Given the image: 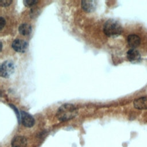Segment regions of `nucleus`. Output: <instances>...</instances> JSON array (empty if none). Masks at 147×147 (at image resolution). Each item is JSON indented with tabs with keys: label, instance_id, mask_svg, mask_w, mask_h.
<instances>
[{
	"label": "nucleus",
	"instance_id": "obj_2",
	"mask_svg": "<svg viewBox=\"0 0 147 147\" xmlns=\"http://www.w3.org/2000/svg\"><path fill=\"white\" fill-rule=\"evenodd\" d=\"M103 32L108 37H117L122 33V27L118 21L111 19L105 23Z\"/></svg>",
	"mask_w": 147,
	"mask_h": 147
},
{
	"label": "nucleus",
	"instance_id": "obj_5",
	"mask_svg": "<svg viewBox=\"0 0 147 147\" xmlns=\"http://www.w3.org/2000/svg\"><path fill=\"white\" fill-rule=\"evenodd\" d=\"M21 122L24 126L30 127L34 124V119L33 117L25 111L21 112Z\"/></svg>",
	"mask_w": 147,
	"mask_h": 147
},
{
	"label": "nucleus",
	"instance_id": "obj_11",
	"mask_svg": "<svg viewBox=\"0 0 147 147\" xmlns=\"http://www.w3.org/2000/svg\"><path fill=\"white\" fill-rule=\"evenodd\" d=\"M19 32L23 36L29 35L32 32V26L30 24L24 23L21 24L18 28Z\"/></svg>",
	"mask_w": 147,
	"mask_h": 147
},
{
	"label": "nucleus",
	"instance_id": "obj_8",
	"mask_svg": "<svg viewBox=\"0 0 147 147\" xmlns=\"http://www.w3.org/2000/svg\"><path fill=\"white\" fill-rule=\"evenodd\" d=\"M26 139L22 136L16 137L11 141V147H26Z\"/></svg>",
	"mask_w": 147,
	"mask_h": 147
},
{
	"label": "nucleus",
	"instance_id": "obj_7",
	"mask_svg": "<svg viewBox=\"0 0 147 147\" xmlns=\"http://www.w3.org/2000/svg\"><path fill=\"white\" fill-rule=\"evenodd\" d=\"M128 60L132 63H136L140 60L141 55L138 51L135 49H130L127 52Z\"/></svg>",
	"mask_w": 147,
	"mask_h": 147
},
{
	"label": "nucleus",
	"instance_id": "obj_9",
	"mask_svg": "<svg viewBox=\"0 0 147 147\" xmlns=\"http://www.w3.org/2000/svg\"><path fill=\"white\" fill-rule=\"evenodd\" d=\"M134 106L135 108L140 110L147 109V98L142 97L134 100Z\"/></svg>",
	"mask_w": 147,
	"mask_h": 147
},
{
	"label": "nucleus",
	"instance_id": "obj_12",
	"mask_svg": "<svg viewBox=\"0 0 147 147\" xmlns=\"http://www.w3.org/2000/svg\"><path fill=\"white\" fill-rule=\"evenodd\" d=\"M37 2L38 1H36V0H24V1H23V3L25 5V6H28V7H30V6L34 5V4L37 3Z\"/></svg>",
	"mask_w": 147,
	"mask_h": 147
},
{
	"label": "nucleus",
	"instance_id": "obj_14",
	"mask_svg": "<svg viewBox=\"0 0 147 147\" xmlns=\"http://www.w3.org/2000/svg\"><path fill=\"white\" fill-rule=\"evenodd\" d=\"M5 24H6V21H5V19H4L3 17H1L0 18V30H1L3 29V28L4 27Z\"/></svg>",
	"mask_w": 147,
	"mask_h": 147
},
{
	"label": "nucleus",
	"instance_id": "obj_13",
	"mask_svg": "<svg viewBox=\"0 0 147 147\" xmlns=\"http://www.w3.org/2000/svg\"><path fill=\"white\" fill-rule=\"evenodd\" d=\"M12 2L11 0H1L0 1V4L1 6L6 7L9 6Z\"/></svg>",
	"mask_w": 147,
	"mask_h": 147
},
{
	"label": "nucleus",
	"instance_id": "obj_1",
	"mask_svg": "<svg viewBox=\"0 0 147 147\" xmlns=\"http://www.w3.org/2000/svg\"><path fill=\"white\" fill-rule=\"evenodd\" d=\"M77 114V108L74 105L66 103L59 108L56 117L60 121H66L74 118Z\"/></svg>",
	"mask_w": 147,
	"mask_h": 147
},
{
	"label": "nucleus",
	"instance_id": "obj_6",
	"mask_svg": "<svg viewBox=\"0 0 147 147\" xmlns=\"http://www.w3.org/2000/svg\"><path fill=\"white\" fill-rule=\"evenodd\" d=\"M81 6L84 11L91 13L95 10L96 7V1L93 0L82 1L81 2Z\"/></svg>",
	"mask_w": 147,
	"mask_h": 147
},
{
	"label": "nucleus",
	"instance_id": "obj_3",
	"mask_svg": "<svg viewBox=\"0 0 147 147\" xmlns=\"http://www.w3.org/2000/svg\"><path fill=\"white\" fill-rule=\"evenodd\" d=\"M14 69L15 65L13 61L10 60L4 61L1 65V76L5 78H9L14 72Z\"/></svg>",
	"mask_w": 147,
	"mask_h": 147
},
{
	"label": "nucleus",
	"instance_id": "obj_4",
	"mask_svg": "<svg viewBox=\"0 0 147 147\" xmlns=\"http://www.w3.org/2000/svg\"><path fill=\"white\" fill-rule=\"evenodd\" d=\"M11 47L15 51L20 53H24L27 50L28 44L25 40L21 39H16L13 41Z\"/></svg>",
	"mask_w": 147,
	"mask_h": 147
},
{
	"label": "nucleus",
	"instance_id": "obj_10",
	"mask_svg": "<svg viewBox=\"0 0 147 147\" xmlns=\"http://www.w3.org/2000/svg\"><path fill=\"white\" fill-rule=\"evenodd\" d=\"M140 38L136 34H130L127 37V41L129 45L132 48L138 47L140 44Z\"/></svg>",
	"mask_w": 147,
	"mask_h": 147
}]
</instances>
